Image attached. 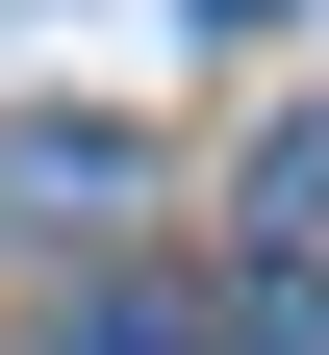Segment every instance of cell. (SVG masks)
Listing matches in <instances>:
<instances>
[{"label": "cell", "mask_w": 329, "mask_h": 355, "mask_svg": "<svg viewBox=\"0 0 329 355\" xmlns=\"http://www.w3.org/2000/svg\"><path fill=\"white\" fill-rule=\"evenodd\" d=\"M0 203H26V229H102V203H127V127H26Z\"/></svg>", "instance_id": "1"}, {"label": "cell", "mask_w": 329, "mask_h": 355, "mask_svg": "<svg viewBox=\"0 0 329 355\" xmlns=\"http://www.w3.org/2000/svg\"><path fill=\"white\" fill-rule=\"evenodd\" d=\"M228 355H329V279H254V304H228Z\"/></svg>", "instance_id": "2"}, {"label": "cell", "mask_w": 329, "mask_h": 355, "mask_svg": "<svg viewBox=\"0 0 329 355\" xmlns=\"http://www.w3.org/2000/svg\"><path fill=\"white\" fill-rule=\"evenodd\" d=\"M76 355H177V304H76Z\"/></svg>", "instance_id": "3"}, {"label": "cell", "mask_w": 329, "mask_h": 355, "mask_svg": "<svg viewBox=\"0 0 329 355\" xmlns=\"http://www.w3.org/2000/svg\"><path fill=\"white\" fill-rule=\"evenodd\" d=\"M203 26H278V0H203Z\"/></svg>", "instance_id": "4"}]
</instances>
